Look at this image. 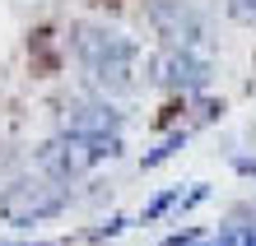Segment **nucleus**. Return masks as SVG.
I'll use <instances>...</instances> for the list:
<instances>
[{
    "instance_id": "1",
    "label": "nucleus",
    "mask_w": 256,
    "mask_h": 246,
    "mask_svg": "<svg viewBox=\"0 0 256 246\" xmlns=\"http://www.w3.org/2000/svg\"><path fill=\"white\" fill-rule=\"evenodd\" d=\"M70 47L80 56L88 84L102 98H126V93L140 88V47L126 33L102 28V23H80L70 33Z\"/></svg>"
},
{
    "instance_id": "2",
    "label": "nucleus",
    "mask_w": 256,
    "mask_h": 246,
    "mask_svg": "<svg viewBox=\"0 0 256 246\" xmlns=\"http://www.w3.org/2000/svg\"><path fill=\"white\" fill-rule=\"evenodd\" d=\"M70 205V186L56 177H19L10 181L5 191H0V219H5L10 228H38L56 219V214H66Z\"/></svg>"
},
{
    "instance_id": "3",
    "label": "nucleus",
    "mask_w": 256,
    "mask_h": 246,
    "mask_svg": "<svg viewBox=\"0 0 256 246\" xmlns=\"http://www.w3.org/2000/svg\"><path fill=\"white\" fill-rule=\"evenodd\" d=\"M116 153H122V135H70V130H61L56 140H47L38 149V167L56 181H74L88 167H98L102 158H116Z\"/></svg>"
},
{
    "instance_id": "4",
    "label": "nucleus",
    "mask_w": 256,
    "mask_h": 246,
    "mask_svg": "<svg viewBox=\"0 0 256 246\" xmlns=\"http://www.w3.org/2000/svg\"><path fill=\"white\" fill-rule=\"evenodd\" d=\"M149 28L163 37V47H177V51L205 56V47H210V28L186 0H154L149 5Z\"/></svg>"
},
{
    "instance_id": "5",
    "label": "nucleus",
    "mask_w": 256,
    "mask_h": 246,
    "mask_svg": "<svg viewBox=\"0 0 256 246\" xmlns=\"http://www.w3.org/2000/svg\"><path fill=\"white\" fill-rule=\"evenodd\" d=\"M144 70H149V79L163 84V88H172V93H182V98H196V93H205L210 88V60L200 51H177V47H163L144 60Z\"/></svg>"
},
{
    "instance_id": "6",
    "label": "nucleus",
    "mask_w": 256,
    "mask_h": 246,
    "mask_svg": "<svg viewBox=\"0 0 256 246\" xmlns=\"http://www.w3.org/2000/svg\"><path fill=\"white\" fill-rule=\"evenodd\" d=\"M61 130H70V135H122V112H112L108 98L102 102H74V107H66Z\"/></svg>"
},
{
    "instance_id": "7",
    "label": "nucleus",
    "mask_w": 256,
    "mask_h": 246,
    "mask_svg": "<svg viewBox=\"0 0 256 246\" xmlns=\"http://www.w3.org/2000/svg\"><path fill=\"white\" fill-rule=\"evenodd\" d=\"M182 144H186V130H177V135H168V140H163V144H158L154 153H144V167H158V163H168V158H172V153L182 149Z\"/></svg>"
},
{
    "instance_id": "8",
    "label": "nucleus",
    "mask_w": 256,
    "mask_h": 246,
    "mask_svg": "<svg viewBox=\"0 0 256 246\" xmlns=\"http://www.w3.org/2000/svg\"><path fill=\"white\" fill-rule=\"evenodd\" d=\"M224 9H228V19H233V23L256 28V0H224Z\"/></svg>"
},
{
    "instance_id": "9",
    "label": "nucleus",
    "mask_w": 256,
    "mask_h": 246,
    "mask_svg": "<svg viewBox=\"0 0 256 246\" xmlns=\"http://www.w3.org/2000/svg\"><path fill=\"white\" fill-rule=\"evenodd\" d=\"M177 200H182L177 191H163V195H154V200H149V205H144V223H149V219H158V214L168 209V205H177Z\"/></svg>"
},
{
    "instance_id": "10",
    "label": "nucleus",
    "mask_w": 256,
    "mask_h": 246,
    "mask_svg": "<svg viewBox=\"0 0 256 246\" xmlns=\"http://www.w3.org/2000/svg\"><path fill=\"white\" fill-rule=\"evenodd\" d=\"M163 246H200V233H196V228H186V233H177V237H168Z\"/></svg>"
},
{
    "instance_id": "11",
    "label": "nucleus",
    "mask_w": 256,
    "mask_h": 246,
    "mask_svg": "<svg viewBox=\"0 0 256 246\" xmlns=\"http://www.w3.org/2000/svg\"><path fill=\"white\" fill-rule=\"evenodd\" d=\"M247 246H256V233H247Z\"/></svg>"
},
{
    "instance_id": "12",
    "label": "nucleus",
    "mask_w": 256,
    "mask_h": 246,
    "mask_svg": "<svg viewBox=\"0 0 256 246\" xmlns=\"http://www.w3.org/2000/svg\"><path fill=\"white\" fill-rule=\"evenodd\" d=\"M19 246H28V242H19ZM42 246H47V242H42Z\"/></svg>"
}]
</instances>
